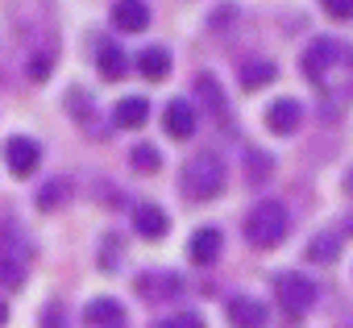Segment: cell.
Here are the masks:
<instances>
[{"label": "cell", "mask_w": 353, "mask_h": 328, "mask_svg": "<svg viewBox=\"0 0 353 328\" xmlns=\"http://www.w3.org/2000/svg\"><path fill=\"white\" fill-rule=\"evenodd\" d=\"M274 295H279V307H283L287 316H303V311H312V303H316V283H312L303 270H287V274L274 278Z\"/></svg>", "instance_id": "5"}, {"label": "cell", "mask_w": 353, "mask_h": 328, "mask_svg": "<svg viewBox=\"0 0 353 328\" xmlns=\"http://www.w3.org/2000/svg\"><path fill=\"white\" fill-rule=\"evenodd\" d=\"M5 320H9V303H5V299H0V324H5Z\"/></svg>", "instance_id": "27"}, {"label": "cell", "mask_w": 353, "mask_h": 328, "mask_svg": "<svg viewBox=\"0 0 353 328\" xmlns=\"http://www.w3.org/2000/svg\"><path fill=\"white\" fill-rule=\"evenodd\" d=\"M299 121H303V104H299L295 96H279V100H270V108H266V125H270V133H295Z\"/></svg>", "instance_id": "12"}, {"label": "cell", "mask_w": 353, "mask_h": 328, "mask_svg": "<svg viewBox=\"0 0 353 328\" xmlns=\"http://www.w3.org/2000/svg\"><path fill=\"white\" fill-rule=\"evenodd\" d=\"M196 92L212 104V112H225V96H221V88H216V75H196Z\"/></svg>", "instance_id": "22"}, {"label": "cell", "mask_w": 353, "mask_h": 328, "mask_svg": "<svg viewBox=\"0 0 353 328\" xmlns=\"http://www.w3.org/2000/svg\"><path fill=\"white\" fill-rule=\"evenodd\" d=\"M349 50L336 42V38H312L307 46H303V59H299V71H303V79L307 83H316V88H324V79H328V71H336V63L345 59Z\"/></svg>", "instance_id": "3"}, {"label": "cell", "mask_w": 353, "mask_h": 328, "mask_svg": "<svg viewBox=\"0 0 353 328\" xmlns=\"http://www.w3.org/2000/svg\"><path fill=\"white\" fill-rule=\"evenodd\" d=\"M345 192H349V196H353V171H349V175H345Z\"/></svg>", "instance_id": "28"}, {"label": "cell", "mask_w": 353, "mask_h": 328, "mask_svg": "<svg viewBox=\"0 0 353 328\" xmlns=\"http://www.w3.org/2000/svg\"><path fill=\"white\" fill-rule=\"evenodd\" d=\"M30 258H34V249H30L21 229H0V283H5V287H21Z\"/></svg>", "instance_id": "4"}, {"label": "cell", "mask_w": 353, "mask_h": 328, "mask_svg": "<svg viewBox=\"0 0 353 328\" xmlns=\"http://www.w3.org/2000/svg\"><path fill=\"white\" fill-rule=\"evenodd\" d=\"M83 320H88L92 328H125V307H121V299L100 295V299H92V303L83 307Z\"/></svg>", "instance_id": "14"}, {"label": "cell", "mask_w": 353, "mask_h": 328, "mask_svg": "<svg viewBox=\"0 0 353 328\" xmlns=\"http://www.w3.org/2000/svg\"><path fill=\"white\" fill-rule=\"evenodd\" d=\"M270 171H274V158L262 150H250V183H262Z\"/></svg>", "instance_id": "23"}, {"label": "cell", "mask_w": 353, "mask_h": 328, "mask_svg": "<svg viewBox=\"0 0 353 328\" xmlns=\"http://www.w3.org/2000/svg\"><path fill=\"white\" fill-rule=\"evenodd\" d=\"M133 233L145 237V241H162V237L170 233V216H166L154 200H141V204L133 208Z\"/></svg>", "instance_id": "7"}, {"label": "cell", "mask_w": 353, "mask_h": 328, "mask_svg": "<svg viewBox=\"0 0 353 328\" xmlns=\"http://www.w3.org/2000/svg\"><path fill=\"white\" fill-rule=\"evenodd\" d=\"M133 287H137V295H145L150 303H158V299L179 295V291H183V278L174 274V270H150V274H141Z\"/></svg>", "instance_id": "10"}, {"label": "cell", "mask_w": 353, "mask_h": 328, "mask_svg": "<svg viewBox=\"0 0 353 328\" xmlns=\"http://www.w3.org/2000/svg\"><path fill=\"white\" fill-rule=\"evenodd\" d=\"M67 200H71V183H67V179H50V183L38 192V212H59Z\"/></svg>", "instance_id": "20"}, {"label": "cell", "mask_w": 353, "mask_h": 328, "mask_svg": "<svg viewBox=\"0 0 353 328\" xmlns=\"http://www.w3.org/2000/svg\"><path fill=\"white\" fill-rule=\"evenodd\" d=\"M158 328H208V324H204V316H196V311H179V316L162 320Z\"/></svg>", "instance_id": "25"}, {"label": "cell", "mask_w": 353, "mask_h": 328, "mask_svg": "<svg viewBox=\"0 0 353 328\" xmlns=\"http://www.w3.org/2000/svg\"><path fill=\"white\" fill-rule=\"evenodd\" d=\"M50 63H54L50 54H34V59H30V79H34V83H46V79H50Z\"/></svg>", "instance_id": "26"}, {"label": "cell", "mask_w": 353, "mask_h": 328, "mask_svg": "<svg viewBox=\"0 0 353 328\" xmlns=\"http://www.w3.org/2000/svg\"><path fill=\"white\" fill-rule=\"evenodd\" d=\"M225 179H229V171H225L221 154L204 150V154L188 158V167H183V179H179V187H183V196H188L192 204H208V200H216V196L225 192Z\"/></svg>", "instance_id": "1"}, {"label": "cell", "mask_w": 353, "mask_h": 328, "mask_svg": "<svg viewBox=\"0 0 353 328\" xmlns=\"http://www.w3.org/2000/svg\"><path fill=\"white\" fill-rule=\"evenodd\" d=\"M150 121V100L145 96H125L117 100V112H112V125L117 129H141Z\"/></svg>", "instance_id": "16"}, {"label": "cell", "mask_w": 353, "mask_h": 328, "mask_svg": "<svg viewBox=\"0 0 353 328\" xmlns=\"http://www.w3.org/2000/svg\"><path fill=\"white\" fill-rule=\"evenodd\" d=\"M162 125H166V133H170L174 141H188V137L196 133V108H192L188 100H170L166 112H162Z\"/></svg>", "instance_id": "15"}, {"label": "cell", "mask_w": 353, "mask_h": 328, "mask_svg": "<svg viewBox=\"0 0 353 328\" xmlns=\"http://www.w3.org/2000/svg\"><path fill=\"white\" fill-rule=\"evenodd\" d=\"M5 162H9V171L17 175V179H30L34 171H38V162H42V150H38V141L34 137H9L5 141Z\"/></svg>", "instance_id": "6"}, {"label": "cell", "mask_w": 353, "mask_h": 328, "mask_svg": "<svg viewBox=\"0 0 353 328\" xmlns=\"http://www.w3.org/2000/svg\"><path fill=\"white\" fill-rule=\"evenodd\" d=\"M287 229H291V216L279 200H258L245 216V241L254 249H279L287 241Z\"/></svg>", "instance_id": "2"}, {"label": "cell", "mask_w": 353, "mask_h": 328, "mask_svg": "<svg viewBox=\"0 0 353 328\" xmlns=\"http://www.w3.org/2000/svg\"><path fill=\"white\" fill-rule=\"evenodd\" d=\"M112 25L121 34L150 30V5H145V0H112Z\"/></svg>", "instance_id": "11"}, {"label": "cell", "mask_w": 353, "mask_h": 328, "mask_svg": "<svg viewBox=\"0 0 353 328\" xmlns=\"http://www.w3.org/2000/svg\"><path fill=\"white\" fill-rule=\"evenodd\" d=\"M225 316H229V324L233 328H266V303L262 299H254V295H237V299H229L225 303Z\"/></svg>", "instance_id": "9"}, {"label": "cell", "mask_w": 353, "mask_h": 328, "mask_svg": "<svg viewBox=\"0 0 353 328\" xmlns=\"http://www.w3.org/2000/svg\"><path fill=\"white\" fill-rule=\"evenodd\" d=\"M320 9L332 21H353V0H320Z\"/></svg>", "instance_id": "24"}, {"label": "cell", "mask_w": 353, "mask_h": 328, "mask_svg": "<svg viewBox=\"0 0 353 328\" xmlns=\"http://www.w3.org/2000/svg\"><path fill=\"white\" fill-rule=\"evenodd\" d=\"M137 71H141L150 83L166 79V75H170V50H166V46H145V50L137 54Z\"/></svg>", "instance_id": "18"}, {"label": "cell", "mask_w": 353, "mask_h": 328, "mask_svg": "<svg viewBox=\"0 0 353 328\" xmlns=\"http://www.w3.org/2000/svg\"><path fill=\"white\" fill-rule=\"evenodd\" d=\"M129 67H133V59H129V54H125V50H121V46L112 42V38L96 46V71H100V75H104L108 83L125 79V75H129Z\"/></svg>", "instance_id": "13"}, {"label": "cell", "mask_w": 353, "mask_h": 328, "mask_svg": "<svg viewBox=\"0 0 353 328\" xmlns=\"http://www.w3.org/2000/svg\"><path fill=\"white\" fill-rule=\"evenodd\" d=\"M341 233L336 229H328V233H316L312 241H307V258L312 262H336V254H341Z\"/></svg>", "instance_id": "19"}, {"label": "cell", "mask_w": 353, "mask_h": 328, "mask_svg": "<svg viewBox=\"0 0 353 328\" xmlns=\"http://www.w3.org/2000/svg\"><path fill=\"white\" fill-rule=\"evenodd\" d=\"M237 79H241L245 92H258V88H266V83L279 79V67H274V59H250V63H241Z\"/></svg>", "instance_id": "17"}, {"label": "cell", "mask_w": 353, "mask_h": 328, "mask_svg": "<svg viewBox=\"0 0 353 328\" xmlns=\"http://www.w3.org/2000/svg\"><path fill=\"white\" fill-rule=\"evenodd\" d=\"M188 254H192L196 266H212V262H221V254H225V233H221L216 225L196 229L192 241H188Z\"/></svg>", "instance_id": "8"}, {"label": "cell", "mask_w": 353, "mask_h": 328, "mask_svg": "<svg viewBox=\"0 0 353 328\" xmlns=\"http://www.w3.org/2000/svg\"><path fill=\"white\" fill-rule=\"evenodd\" d=\"M129 162H133L141 175H158V171H162V154H158L150 141H137V145L129 150Z\"/></svg>", "instance_id": "21"}]
</instances>
